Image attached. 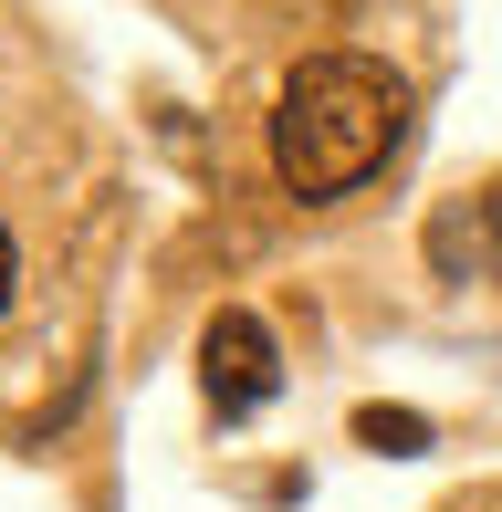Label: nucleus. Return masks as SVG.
I'll list each match as a JSON object with an SVG mask.
<instances>
[{"label":"nucleus","mask_w":502,"mask_h":512,"mask_svg":"<svg viewBox=\"0 0 502 512\" xmlns=\"http://www.w3.org/2000/svg\"><path fill=\"white\" fill-rule=\"evenodd\" d=\"M408 84L367 53H304L272 95V178L293 199H346L398 157Z\"/></svg>","instance_id":"obj_1"},{"label":"nucleus","mask_w":502,"mask_h":512,"mask_svg":"<svg viewBox=\"0 0 502 512\" xmlns=\"http://www.w3.org/2000/svg\"><path fill=\"white\" fill-rule=\"evenodd\" d=\"M272 387H283V345H272V324L241 314V304H220L210 324H199V398H210V418L272 408Z\"/></svg>","instance_id":"obj_2"},{"label":"nucleus","mask_w":502,"mask_h":512,"mask_svg":"<svg viewBox=\"0 0 502 512\" xmlns=\"http://www.w3.org/2000/svg\"><path fill=\"white\" fill-rule=\"evenodd\" d=\"M429 262L461 272V283H471V272H482V283L502 272V178H492V189H471V199H450L440 220H429Z\"/></svg>","instance_id":"obj_3"},{"label":"nucleus","mask_w":502,"mask_h":512,"mask_svg":"<svg viewBox=\"0 0 502 512\" xmlns=\"http://www.w3.org/2000/svg\"><path fill=\"white\" fill-rule=\"evenodd\" d=\"M356 439L367 450H429V418L419 408H356Z\"/></svg>","instance_id":"obj_4"},{"label":"nucleus","mask_w":502,"mask_h":512,"mask_svg":"<svg viewBox=\"0 0 502 512\" xmlns=\"http://www.w3.org/2000/svg\"><path fill=\"white\" fill-rule=\"evenodd\" d=\"M11 283H21V251H11V220H0V304H11Z\"/></svg>","instance_id":"obj_5"}]
</instances>
